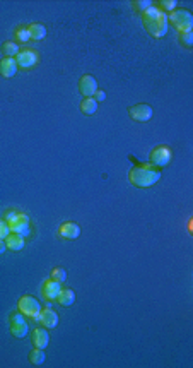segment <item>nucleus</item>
I'll return each instance as SVG.
<instances>
[{
	"label": "nucleus",
	"instance_id": "obj_5",
	"mask_svg": "<svg viewBox=\"0 0 193 368\" xmlns=\"http://www.w3.org/2000/svg\"><path fill=\"white\" fill-rule=\"evenodd\" d=\"M17 310H19L22 315L26 317H31V318H36L39 315V312H41V305L36 298L29 295H24L19 298V302H17Z\"/></svg>",
	"mask_w": 193,
	"mask_h": 368
},
{
	"label": "nucleus",
	"instance_id": "obj_2",
	"mask_svg": "<svg viewBox=\"0 0 193 368\" xmlns=\"http://www.w3.org/2000/svg\"><path fill=\"white\" fill-rule=\"evenodd\" d=\"M128 180L137 188H149L161 180V172L152 165H138L130 170Z\"/></svg>",
	"mask_w": 193,
	"mask_h": 368
},
{
	"label": "nucleus",
	"instance_id": "obj_19",
	"mask_svg": "<svg viewBox=\"0 0 193 368\" xmlns=\"http://www.w3.org/2000/svg\"><path fill=\"white\" fill-rule=\"evenodd\" d=\"M79 108L84 115H94L98 110V101L94 100V98H82Z\"/></svg>",
	"mask_w": 193,
	"mask_h": 368
},
{
	"label": "nucleus",
	"instance_id": "obj_25",
	"mask_svg": "<svg viewBox=\"0 0 193 368\" xmlns=\"http://www.w3.org/2000/svg\"><path fill=\"white\" fill-rule=\"evenodd\" d=\"M29 31L26 26H19V28L16 29V42H21V43H26L29 42Z\"/></svg>",
	"mask_w": 193,
	"mask_h": 368
},
{
	"label": "nucleus",
	"instance_id": "obj_20",
	"mask_svg": "<svg viewBox=\"0 0 193 368\" xmlns=\"http://www.w3.org/2000/svg\"><path fill=\"white\" fill-rule=\"evenodd\" d=\"M19 52L21 50L16 42H6L2 45V53H4V57H7V58H16Z\"/></svg>",
	"mask_w": 193,
	"mask_h": 368
},
{
	"label": "nucleus",
	"instance_id": "obj_18",
	"mask_svg": "<svg viewBox=\"0 0 193 368\" xmlns=\"http://www.w3.org/2000/svg\"><path fill=\"white\" fill-rule=\"evenodd\" d=\"M57 302L64 307H70L75 302V291L74 290H60V293L57 296Z\"/></svg>",
	"mask_w": 193,
	"mask_h": 368
},
{
	"label": "nucleus",
	"instance_id": "obj_8",
	"mask_svg": "<svg viewBox=\"0 0 193 368\" xmlns=\"http://www.w3.org/2000/svg\"><path fill=\"white\" fill-rule=\"evenodd\" d=\"M152 108L149 105H146V103H138V105H133L128 108V115L132 120H135V122H149L152 118Z\"/></svg>",
	"mask_w": 193,
	"mask_h": 368
},
{
	"label": "nucleus",
	"instance_id": "obj_9",
	"mask_svg": "<svg viewBox=\"0 0 193 368\" xmlns=\"http://www.w3.org/2000/svg\"><path fill=\"white\" fill-rule=\"evenodd\" d=\"M38 53H36L34 50H22L17 53V57H16V62H17V67L19 69H33V67L38 64Z\"/></svg>",
	"mask_w": 193,
	"mask_h": 368
},
{
	"label": "nucleus",
	"instance_id": "obj_22",
	"mask_svg": "<svg viewBox=\"0 0 193 368\" xmlns=\"http://www.w3.org/2000/svg\"><path fill=\"white\" fill-rule=\"evenodd\" d=\"M132 7H133V11L138 12V14H143V12L147 11L149 7H152V2H149V0H133L132 2Z\"/></svg>",
	"mask_w": 193,
	"mask_h": 368
},
{
	"label": "nucleus",
	"instance_id": "obj_4",
	"mask_svg": "<svg viewBox=\"0 0 193 368\" xmlns=\"http://www.w3.org/2000/svg\"><path fill=\"white\" fill-rule=\"evenodd\" d=\"M168 22L178 31L179 34L190 33L193 28V16L186 11V9H174L173 12H169Z\"/></svg>",
	"mask_w": 193,
	"mask_h": 368
},
{
	"label": "nucleus",
	"instance_id": "obj_14",
	"mask_svg": "<svg viewBox=\"0 0 193 368\" xmlns=\"http://www.w3.org/2000/svg\"><path fill=\"white\" fill-rule=\"evenodd\" d=\"M60 290H62V284L60 282H57V281H53V279H46L43 282V286H41V293L43 296L46 300H57V296L58 293H60Z\"/></svg>",
	"mask_w": 193,
	"mask_h": 368
},
{
	"label": "nucleus",
	"instance_id": "obj_10",
	"mask_svg": "<svg viewBox=\"0 0 193 368\" xmlns=\"http://www.w3.org/2000/svg\"><path fill=\"white\" fill-rule=\"evenodd\" d=\"M98 91V83H96V79L92 77V75H82L79 80V93L82 94L84 98H92L94 96V93Z\"/></svg>",
	"mask_w": 193,
	"mask_h": 368
},
{
	"label": "nucleus",
	"instance_id": "obj_29",
	"mask_svg": "<svg viewBox=\"0 0 193 368\" xmlns=\"http://www.w3.org/2000/svg\"><path fill=\"white\" fill-rule=\"evenodd\" d=\"M6 250H7L6 240H0V255H2V254H6Z\"/></svg>",
	"mask_w": 193,
	"mask_h": 368
},
{
	"label": "nucleus",
	"instance_id": "obj_12",
	"mask_svg": "<svg viewBox=\"0 0 193 368\" xmlns=\"http://www.w3.org/2000/svg\"><path fill=\"white\" fill-rule=\"evenodd\" d=\"M58 235L65 240H75V238H79V235H80V226L74 221L62 223L60 228H58Z\"/></svg>",
	"mask_w": 193,
	"mask_h": 368
},
{
	"label": "nucleus",
	"instance_id": "obj_6",
	"mask_svg": "<svg viewBox=\"0 0 193 368\" xmlns=\"http://www.w3.org/2000/svg\"><path fill=\"white\" fill-rule=\"evenodd\" d=\"M29 325L26 322L24 315L21 312H12L11 313V334L17 339H22L28 336Z\"/></svg>",
	"mask_w": 193,
	"mask_h": 368
},
{
	"label": "nucleus",
	"instance_id": "obj_7",
	"mask_svg": "<svg viewBox=\"0 0 193 368\" xmlns=\"http://www.w3.org/2000/svg\"><path fill=\"white\" fill-rule=\"evenodd\" d=\"M173 159V151L168 146H159L151 152V165L156 168H164L171 163Z\"/></svg>",
	"mask_w": 193,
	"mask_h": 368
},
{
	"label": "nucleus",
	"instance_id": "obj_1",
	"mask_svg": "<svg viewBox=\"0 0 193 368\" xmlns=\"http://www.w3.org/2000/svg\"><path fill=\"white\" fill-rule=\"evenodd\" d=\"M142 24L147 33L154 38H163L168 34V28H169L168 14H164L163 11H159L154 4L142 14Z\"/></svg>",
	"mask_w": 193,
	"mask_h": 368
},
{
	"label": "nucleus",
	"instance_id": "obj_16",
	"mask_svg": "<svg viewBox=\"0 0 193 368\" xmlns=\"http://www.w3.org/2000/svg\"><path fill=\"white\" fill-rule=\"evenodd\" d=\"M6 245H7L9 250H14V252H17V250H22V249H24V245H26V236L19 235V233H12L11 231L7 235V238H6Z\"/></svg>",
	"mask_w": 193,
	"mask_h": 368
},
{
	"label": "nucleus",
	"instance_id": "obj_28",
	"mask_svg": "<svg viewBox=\"0 0 193 368\" xmlns=\"http://www.w3.org/2000/svg\"><path fill=\"white\" fill-rule=\"evenodd\" d=\"M94 100H96L98 103H103V101H105L106 100V93L105 91H103V89H98V91L96 93H94Z\"/></svg>",
	"mask_w": 193,
	"mask_h": 368
},
{
	"label": "nucleus",
	"instance_id": "obj_26",
	"mask_svg": "<svg viewBox=\"0 0 193 368\" xmlns=\"http://www.w3.org/2000/svg\"><path fill=\"white\" fill-rule=\"evenodd\" d=\"M179 43H181L185 48H191V45H193V33H191V31H190V33H181V34H179Z\"/></svg>",
	"mask_w": 193,
	"mask_h": 368
},
{
	"label": "nucleus",
	"instance_id": "obj_13",
	"mask_svg": "<svg viewBox=\"0 0 193 368\" xmlns=\"http://www.w3.org/2000/svg\"><path fill=\"white\" fill-rule=\"evenodd\" d=\"M31 341H33L34 348L44 349L48 346V343H50V336H48V332L44 327H36V329L31 332Z\"/></svg>",
	"mask_w": 193,
	"mask_h": 368
},
{
	"label": "nucleus",
	"instance_id": "obj_27",
	"mask_svg": "<svg viewBox=\"0 0 193 368\" xmlns=\"http://www.w3.org/2000/svg\"><path fill=\"white\" fill-rule=\"evenodd\" d=\"M9 233H11V228H9L7 221L6 219H0V240H6Z\"/></svg>",
	"mask_w": 193,
	"mask_h": 368
},
{
	"label": "nucleus",
	"instance_id": "obj_21",
	"mask_svg": "<svg viewBox=\"0 0 193 368\" xmlns=\"http://www.w3.org/2000/svg\"><path fill=\"white\" fill-rule=\"evenodd\" d=\"M44 360H46V354H44L43 349L36 348V349H33V351L29 353V361L33 363V365H36V366L43 365Z\"/></svg>",
	"mask_w": 193,
	"mask_h": 368
},
{
	"label": "nucleus",
	"instance_id": "obj_24",
	"mask_svg": "<svg viewBox=\"0 0 193 368\" xmlns=\"http://www.w3.org/2000/svg\"><path fill=\"white\" fill-rule=\"evenodd\" d=\"M176 6H178L176 0H161V2H158V6H156V7L166 14V12H173Z\"/></svg>",
	"mask_w": 193,
	"mask_h": 368
},
{
	"label": "nucleus",
	"instance_id": "obj_11",
	"mask_svg": "<svg viewBox=\"0 0 193 368\" xmlns=\"http://www.w3.org/2000/svg\"><path fill=\"white\" fill-rule=\"evenodd\" d=\"M36 320L41 324L44 329H55L58 325V315L55 310H52V308H41V312H39V315L36 317Z\"/></svg>",
	"mask_w": 193,
	"mask_h": 368
},
{
	"label": "nucleus",
	"instance_id": "obj_15",
	"mask_svg": "<svg viewBox=\"0 0 193 368\" xmlns=\"http://www.w3.org/2000/svg\"><path fill=\"white\" fill-rule=\"evenodd\" d=\"M17 69H19V67H17L16 58L4 57L2 60H0V75H4V77H14Z\"/></svg>",
	"mask_w": 193,
	"mask_h": 368
},
{
	"label": "nucleus",
	"instance_id": "obj_17",
	"mask_svg": "<svg viewBox=\"0 0 193 368\" xmlns=\"http://www.w3.org/2000/svg\"><path fill=\"white\" fill-rule=\"evenodd\" d=\"M28 31H29V38L34 39V42H39V39L46 38V28H44L43 24H38V22L31 24L28 28Z\"/></svg>",
	"mask_w": 193,
	"mask_h": 368
},
{
	"label": "nucleus",
	"instance_id": "obj_3",
	"mask_svg": "<svg viewBox=\"0 0 193 368\" xmlns=\"http://www.w3.org/2000/svg\"><path fill=\"white\" fill-rule=\"evenodd\" d=\"M4 219L7 221L12 233H19L22 236H28L31 233V221L28 214L17 213V211H9L7 216Z\"/></svg>",
	"mask_w": 193,
	"mask_h": 368
},
{
	"label": "nucleus",
	"instance_id": "obj_23",
	"mask_svg": "<svg viewBox=\"0 0 193 368\" xmlns=\"http://www.w3.org/2000/svg\"><path fill=\"white\" fill-rule=\"evenodd\" d=\"M50 279L53 281H57V282H65L67 279V272H65V269H62V267H53L52 269V274H50Z\"/></svg>",
	"mask_w": 193,
	"mask_h": 368
}]
</instances>
